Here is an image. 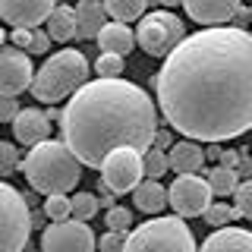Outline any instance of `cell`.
I'll use <instances>...</instances> for the list:
<instances>
[{"label": "cell", "instance_id": "1", "mask_svg": "<svg viewBox=\"0 0 252 252\" xmlns=\"http://www.w3.org/2000/svg\"><path fill=\"white\" fill-rule=\"evenodd\" d=\"M167 126L220 145L252 129V32L215 26L186 35L155 76Z\"/></svg>", "mask_w": 252, "mask_h": 252}, {"label": "cell", "instance_id": "2", "mask_svg": "<svg viewBox=\"0 0 252 252\" xmlns=\"http://www.w3.org/2000/svg\"><path fill=\"white\" fill-rule=\"evenodd\" d=\"M158 129V107L142 85L126 79H92L60 110L63 145L82 167H101L117 148L148 152Z\"/></svg>", "mask_w": 252, "mask_h": 252}, {"label": "cell", "instance_id": "3", "mask_svg": "<svg viewBox=\"0 0 252 252\" xmlns=\"http://www.w3.org/2000/svg\"><path fill=\"white\" fill-rule=\"evenodd\" d=\"M19 170H26V180L41 195H66L82 180V164L76 161V155L54 139L32 148Z\"/></svg>", "mask_w": 252, "mask_h": 252}, {"label": "cell", "instance_id": "4", "mask_svg": "<svg viewBox=\"0 0 252 252\" xmlns=\"http://www.w3.org/2000/svg\"><path fill=\"white\" fill-rule=\"evenodd\" d=\"M85 82H89V60H85L82 51L66 47V51L51 54L35 69L29 92L41 104H54V101H63L69 94H76V89H82Z\"/></svg>", "mask_w": 252, "mask_h": 252}, {"label": "cell", "instance_id": "5", "mask_svg": "<svg viewBox=\"0 0 252 252\" xmlns=\"http://www.w3.org/2000/svg\"><path fill=\"white\" fill-rule=\"evenodd\" d=\"M123 252H199V246L183 218L158 215L126 233Z\"/></svg>", "mask_w": 252, "mask_h": 252}, {"label": "cell", "instance_id": "6", "mask_svg": "<svg viewBox=\"0 0 252 252\" xmlns=\"http://www.w3.org/2000/svg\"><path fill=\"white\" fill-rule=\"evenodd\" d=\"M32 233V208L26 195L0 180V252H26Z\"/></svg>", "mask_w": 252, "mask_h": 252}, {"label": "cell", "instance_id": "7", "mask_svg": "<svg viewBox=\"0 0 252 252\" xmlns=\"http://www.w3.org/2000/svg\"><path fill=\"white\" fill-rule=\"evenodd\" d=\"M183 38H186V26L170 10L145 13L139 19V29H136V41L148 57H167Z\"/></svg>", "mask_w": 252, "mask_h": 252}, {"label": "cell", "instance_id": "8", "mask_svg": "<svg viewBox=\"0 0 252 252\" xmlns=\"http://www.w3.org/2000/svg\"><path fill=\"white\" fill-rule=\"evenodd\" d=\"M101 186H107L114 195L132 192L142 183V152H132V148H117L110 152L104 161H101Z\"/></svg>", "mask_w": 252, "mask_h": 252}, {"label": "cell", "instance_id": "9", "mask_svg": "<svg viewBox=\"0 0 252 252\" xmlns=\"http://www.w3.org/2000/svg\"><path fill=\"white\" fill-rule=\"evenodd\" d=\"M215 202L208 183L199 177V173H186V177H177L167 186V205L173 208L177 218H202L205 208Z\"/></svg>", "mask_w": 252, "mask_h": 252}, {"label": "cell", "instance_id": "10", "mask_svg": "<svg viewBox=\"0 0 252 252\" xmlns=\"http://www.w3.org/2000/svg\"><path fill=\"white\" fill-rule=\"evenodd\" d=\"M98 236L92 233L89 224L82 220H60V224H47L41 230V252H94Z\"/></svg>", "mask_w": 252, "mask_h": 252}, {"label": "cell", "instance_id": "11", "mask_svg": "<svg viewBox=\"0 0 252 252\" xmlns=\"http://www.w3.org/2000/svg\"><path fill=\"white\" fill-rule=\"evenodd\" d=\"M32 76H35V66L26 51L0 47V94L3 98H16L19 92H26L32 85Z\"/></svg>", "mask_w": 252, "mask_h": 252}, {"label": "cell", "instance_id": "12", "mask_svg": "<svg viewBox=\"0 0 252 252\" xmlns=\"http://www.w3.org/2000/svg\"><path fill=\"white\" fill-rule=\"evenodd\" d=\"M57 0H0V19L16 29H35L47 22Z\"/></svg>", "mask_w": 252, "mask_h": 252}, {"label": "cell", "instance_id": "13", "mask_svg": "<svg viewBox=\"0 0 252 252\" xmlns=\"http://www.w3.org/2000/svg\"><path fill=\"white\" fill-rule=\"evenodd\" d=\"M186 10V16L192 22H199V26H224V22H230L236 10L243 6V0H183L180 3Z\"/></svg>", "mask_w": 252, "mask_h": 252}, {"label": "cell", "instance_id": "14", "mask_svg": "<svg viewBox=\"0 0 252 252\" xmlns=\"http://www.w3.org/2000/svg\"><path fill=\"white\" fill-rule=\"evenodd\" d=\"M13 136L19 145L35 148L51 139V120L44 117L41 107H26V110L19 107V114L13 117Z\"/></svg>", "mask_w": 252, "mask_h": 252}, {"label": "cell", "instance_id": "15", "mask_svg": "<svg viewBox=\"0 0 252 252\" xmlns=\"http://www.w3.org/2000/svg\"><path fill=\"white\" fill-rule=\"evenodd\" d=\"M167 170H177L180 177L205 170V148L192 139H183L167 148Z\"/></svg>", "mask_w": 252, "mask_h": 252}, {"label": "cell", "instance_id": "16", "mask_svg": "<svg viewBox=\"0 0 252 252\" xmlns=\"http://www.w3.org/2000/svg\"><path fill=\"white\" fill-rule=\"evenodd\" d=\"M199 252H252V230L246 227H218Z\"/></svg>", "mask_w": 252, "mask_h": 252}, {"label": "cell", "instance_id": "17", "mask_svg": "<svg viewBox=\"0 0 252 252\" xmlns=\"http://www.w3.org/2000/svg\"><path fill=\"white\" fill-rule=\"evenodd\" d=\"M107 26V13L101 6V0H79L76 3V38L89 41L98 38V32Z\"/></svg>", "mask_w": 252, "mask_h": 252}, {"label": "cell", "instance_id": "18", "mask_svg": "<svg viewBox=\"0 0 252 252\" xmlns=\"http://www.w3.org/2000/svg\"><path fill=\"white\" fill-rule=\"evenodd\" d=\"M132 44H136V32L129 26H123V22H107V26L98 32L101 54H117V57H123V54L132 51Z\"/></svg>", "mask_w": 252, "mask_h": 252}, {"label": "cell", "instance_id": "19", "mask_svg": "<svg viewBox=\"0 0 252 252\" xmlns=\"http://www.w3.org/2000/svg\"><path fill=\"white\" fill-rule=\"evenodd\" d=\"M132 202L142 215H161L164 205H167V189H164L158 180H142V183L132 189Z\"/></svg>", "mask_w": 252, "mask_h": 252}, {"label": "cell", "instance_id": "20", "mask_svg": "<svg viewBox=\"0 0 252 252\" xmlns=\"http://www.w3.org/2000/svg\"><path fill=\"white\" fill-rule=\"evenodd\" d=\"M44 32H47L51 41H60V44L73 41L76 38V10L66 6V3H57L51 10V16H47V29Z\"/></svg>", "mask_w": 252, "mask_h": 252}, {"label": "cell", "instance_id": "21", "mask_svg": "<svg viewBox=\"0 0 252 252\" xmlns=\"http://www.w3.org/2000/svg\"><path fill=\"white\" fill-rule=\"evenodd\" d=\"M101 6H104V13L110 16V22L129 26V22H136V19L145 16L148 0H101Z\"/></svg>", "mask_w": 252, "mask_h": 252}, {"label": "cell", "instance_id": "22", "mask_svg": "<svg viewBox=\"0 0 252 252\" xmlns=\"http://www.w3.org/2000/svg\"><path fill=\"white\" fill-rule=\"evenodd\" d=\"M202 180L208 183L211 195H233V189L240 186V177L236 170H227V167H211V170H202Z\"/></svg>", "mask_w": 252, "mask_h": 252}, {"label": "cell", "instance_id": "23", "mask_svg": "<svg viewBox=\"0 0 252 252\" xmlns=\"http://www.w3.org/2000/svg\"><path fill=\"white\" fill-rule=\"evenodd\" d=\"M101 211V202L94 192H76L73 199H69V218L73 220H82V224H89V220Z\"/></svg>", "mask_w": 252, "mask_h": 252}, {"label": "cell", "instance_id": "24", "mask_svg": "<svg viewBox=\"0 0 252 252\" xmlns=\"http://www.w3.org/2000/svg\"><path fill=\"white\" fill-rule=\"evenodd\" d=\"M41 215L51 220V224L69 220V195H47L44 205H41Z\"/></svg>", "mask_w": 252, "mask_h": 252}, {"label": "cell", "instance_id": "25", "mask_svg": "<svg viewBox=\"0 0 252 252\" xmlns=\"http://www.w3.org/2000/svg\"><path fill=\"white\" fill-rule=\"evenodd\" d=\"M142 173H145L148 180L164 177V173H167V152H155V148L142 152Z\"/></svg>", "mask_w": 252, "mask_h": 252}, {"label": "cell", "instance_id": "26", "mask_svg": "<svg viewBox=\"0 0 252 252\" xmlns=\"http://www.w3.org/2000/svg\"><path fill=\"white\" fill-rule=\"evenodd\" d=\"M233 211L236 218L252 220V180H240V186L233 189Z\"/></svg>", "mask_w": 252, "mask_h": 252}, {"label": "cell", "instance_id": "27", "mask_svg": "<svg viewBox=\"0 0 252 252\" xmlns=\"http://www.w3.org/2000/svg\"><path fill=\"white\" fill-rule=\"evenodd\" d=\"M205 220H208L211 227H230V220L236 218V211H233V205H227V202H211L208 208H205Z\"/></svg>", "mask_w": 252, "mask_h": 252}, {"label": "cell", "instance_id": "28", "mask_svg": "<svg viewBox=\"0 0 252 252\" xmlns=\"http://www.w3.org/2000/svg\"><path fill=\"white\" fill-rule=\"evenodd\" d=\"M104 227H107V230H117V233H126V227H132V211L126 208V205H114V208H107Z\"/></svg>", "mask_w": 252, "mask_h": 252}, {"label": "cell", "instance_id": "29", "mask_svg": "<svg viewBox=\"0 0 252 252\" xmlns=\"http://www.w3.org/2000/svg\"><path fill=\"white\" fill-rule=\"evenodd\" d=\"M22 167V158H19V148L13 142H0V180L10 177L13 170Z\"/></svg>", "mask_w": 252, "mask_h": 252}, {"label": "cell", "instance_id": "30", "mask_svg": "<svg viewBox=\"0 0 252 252\" xmlns=\"http://www.w3.org/2000/svg\"><path fill=\"white\" fill-rule=\"evenodd\" d=\"M94 73H98V79H117L123 73V57H117V54H98Z\"/></svg>", "mask_w": 252, "mask_h": 252}, {"label": "cell", "instance_id": "31", "mask_svg": "<svg viewBox=\"0 0 252 252\" xmlns=\"http://www.w3.org/2000/svg\"><path fill=\"white\" fill-rule=\"evenodd\" d=\"M123 246H126V233H117V230H107L98 243H94L98 252H123Z\"/></svg>", "mask_w": 252, "mask_h": 252}, {"label": "cell", "instance_id": "32", "mask_svg": "<svg viewBox=\"0 0 252 252\" xmlns=\"http://www.w3.org/2000/svg\"><path fill=\"white\" fill-rule=\"evenodd\" d=\"M236 177L252 180V148H236Z\"/></svg>", "mask_w": 252, "mask_h": 252}, {"label": "cell", "instance_id": "33", "mask_svg": "<svg viewBox=\"0 0 252 252\" xmlns=\"http://www.w3.org/2000/svg\"><path fill=\"white\" fill-rule=\"evenodd\" d=\"M170 145H173L170 129H161V126H158V129H155V139H152V148H155V152H167Z\"/></svg>", "mask_w": 252, "mask_h": 252}, {"label": "cell", "instance_id": "34", "mask_svg": "<svg viewBox=\"0 0 252 252\" xmlns=\"http://www.w3.org/2000/svg\"><path fill=\"white\" fill-rule=\"evenodd\" d=\"M47 47H51V38H47V32H32V44H29V51L32 54H44Z\"/></svg>", "mask_w": 252, "mask_h": 252}, {"label": "cell", "instance_id": "35", "mask_svg": "<svg viewBox=\"0 0 252 252\" xmlns=\"http://www.w3.org/2000/svg\"><path fill=\"white\" fill-rule=\"evenodd\" d=\"M32 32H35V29H13V47H16V51H29Z\"/></svg>", "mask_w": 252, "mask_h": 252}, {"label": "cell", "instance_id": "36", "mask_svg": "<svg viewBox=\"0 0 252 252\" xmlns=\"http://www.w3.org/2000/svg\"><path fill=\"white\" fill-rule=\"evenodd\" d=\"M16 114H19V104H16V98H3V94H0V120H10V123H13Z\"/></svg>", "mask_w": 252, "mask_h": 252}, {"label": "cell", "instance_id": "37", "mask_svg": "<svg viewBox=\"0 0 252 252\" xmlns=\"http://www.w3.org/2000/svg\"><path fill=\"white\" fill-rule=\"evenodd\" d=\"M220 167H227V170H236V152H230V148H224L220 152Z\"/></svg>", "mask_w": 252, "mask_h": 252}, {"label": "cell", "instance_id": "38", "mask_svg": "<svg viewBox=\"0 0 252 252\" xmlns=\"http://www.w3.org/2000/svg\"><path fill=\"white\" fill-rule=\"evenodd\" d=\"M220 152H224L220 145H208L205 148V161H220Z\"/></svg>", "mask_w": 252, "mask_h": 252}, {"label": "cell", "instance_id": "39", "mask_svg": "<svg viewBox=\"0 0 252 252\" xmlns=\"http://www.w3.org/2000/svg\"><path fill=\"white\" fill-rule=\"evenodd\" d=\"M44 224V215H38V211H32V227H41Z\"/></svg>", "mask_w": 252, "mask_h": 252}, {"label": "cell", "instance_id": "40", "mask_svg": "<svg viewBox=\"0 0 252 252\" xmlns=\"http://www.w3.org/2000/svg\"><path fill=\"white\" fill-rule=\"evenodd\" d=\"M158 3H161L164 10H170V6H180V3H183V0H158Z\"/></svg>", "mask_w": 252, "mask_h": 252}, {"label": "cell", "instance_id": "41", "mask_svg": "<svg viewBox=\"0 0 252 252\" xmlns=\"http://www.w3.org/2000/svg\"><path fill=\"white\" fill-rule=\"evenodd\" d=\"M3 41H6V32H3V29H0V47H3Z\"/></svg>", "mask_w": 252, "mask_h": 252}, {"label": "cell", "instance_id": "42", "mask_svg": "<svg viewBox=\"0 0 252 252\" xmlns=\"http://www.w3.org/2000/svg\"><path fill=\"white\" fill-rule=\"evenodd\" d=\"M26 252H41V249H29V246H26Z\"/></svg>", "mask_w": 252, "mask_h": 252}, {"label": "cell", "instance_id": "43", "mask_svg": "<svg viewBox=\"0 0 252 252\" xmlns=\"http://www.w3.org/2000/svg\"><path fill=\"white\" fill-rule=\"evenodd\" d=\"M249 13H252V10H249Z\"/></svg>", "mask_w": 252, "mask_h": 252}]
</instances>
